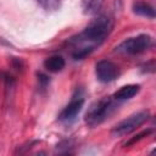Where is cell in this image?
Returning a JSON list of instances; mask_svg holds the SVG:
<instances>
[{"label":"cell","mask_w":156,"mask_h":156,"mask_svg":"<svg viewBox=\"0 0 156 156\" xmlns=\"http://www.w3.org/2000/svg\"><path fill=\"white\" fill-rule=\"evenodd\" d=\"M95 74L101 83H110L118 78L119 68L110 60H101L95 65Z\"/></svg>","instance_id":"cell-6"},{"label":"cell","mask_w":156,"mask_h":156,"mask_svg":"<svg viewBox=\"0 0 156 156\" xmlns=\"http://www.w3.org/2000/svg\"><path fill=\"white\" fill-rule=\"evenodd\" d=\"M38 4L46 11H56L58 10L62 0H37Z\"/></svg>","instance_id":"cell-11"},{"label":"cell","mask_w":156,"mask_h":156,"mask_svg":"<svg viewBox=\"0 0 156 156\" xmlns=\"http://www.w3.org/2000/svg\"><path fill=\"white\" fill-rule=\"evenodd\" d=\"M133 12L146 18H155V11L152 6H150L145 1H135L133 4Z\"/></svg>","instance_id":"cell-9"},{"label":"cell","mask_w":156,"mask_h":156,"mask_svg":"<svg viewBox=\"0 0 156 156\" xmlns=\"http://www.w3.org/2000/svg\"><path fill=\"white\" fill-rule=\"evenodd\" d=\"M85 99H84V94L82 89H76V91L72 95L71 101L62 108V111L58 115V121L65 123V124H71L76 121L77 116L79 115V112L82 111L83 106H84Z\"/></svg>","instance_id":"cell-5"},{"label":"cell","mask_w":156,"mask_h":156,"mask_svg":"<svg viewBox=\"0 0 156 156\" xmlns=\"http://www.w3.org/2000/svg\"><path fill=\"white\" fill-rule=\"evenodd\" d=\"M65 66H66V61L61 55H52L44 61V67L49 72H54V73L62 71Z\"/></svg>","instance_id":"cell-8"},{"label":"cell","mask_w":156,"mask_h":156,"mask_svg":"<svg viewBox=\"0 0 156 156\" xmlns=\"http://www.w3.org/2000/svg\"><path fill=\"white\" fill-rule=\"evenodd\" d=\"M152 46V38L149 34H139L136 37L128 38L123 40L119 45L115 48V51L124 55H138Z\"/></svg>","instance_id":"cell-3"},{"label":"cell","mask_w":156,"mask_h":156,"mask_svg":"<svg viewBox=\"0 0 156 156\" xmlns=\"http://www.w3.org/2000/svg\"><path fill=\"white\" fill-rule=\"evenodd\" d=\"M140 90V85L139 84H128V85H123L121 89H118L112 98L116 101H123V100H129L133 96H135Z\"/></svg>","instance_id":"cell-7"},{"label":"cell","mask_w":156,"mask_h":156,"mask_svg":"<svg viewBox=\"0 0 156 156\" xmlns=\"http://www.w3.org/2000/svg\"><path fill=\"white\" fill-rule=\"evenodd\" d=\"M144 67H146L145 69H144V72H154V69H155V61L154 60H151V61H149V62H146L145 65H144Z\"/></svg>","instance_id":"cell-13"},{"label":"cell","mask_w":156,"mask_h":156,"mask_svg":"<svg viewBox=\"0 0 156 156\" xmlns=\"http://www.w3.org/2000/svg\"><path fill=\"white\" fill-rule=\"evenodd\" d=\"M104 2L105 0H82V10L85 15H96Z\"/></svg>","instance_id":"cell-10"},{"label":"cell","mask_w":156,"mask_h":156,"mask_svg":"<svg viewBox=\"0 0 156 156\" xmlns=\"http://www.w3.org/2000/svg\"><path fill=\"white\" fill-rule=\"evenodd\" d=\"M113 20L108 16H99L93 20L80 33L69 38L67 50L73 60H83L98 49L111 34Z\"/></svg>","instance_id":"cell-1"},{"label":"cell","mask_w":156,"mask_h":156,"mask_svg":"<svg viewBox=\"0 0 156 156\" xmlns=\"http://www.w3.org/2000/svg\"><path fill=\"white\" fill-rule=\"evenodd\" d=\"M152 132V129H146V130H143L141 133H139L138 135H135V136H133L128 143H126L124 145L127 146V145H132V144H134V143H136V141H139V140H141L143 138H145V136H147L150 133Z\"/></svg>","instance_id":"cell-12"},{"label":"cell","mask_w":156,"mask_h":156,"mask_svg":"<svg viewBox=\"0 0 156 156\" xmlns=\"http://www.w3.org/2000/svg\"><path fill=\"white\" fill-rule=\"evenodd\" d=\"M116 107V100L112 96H104L89 106L88 111L85 112L84 121L89 127L95 128L105 122L113 113Z\"/></svg>","instance_id":"cell-2"},{"label":"cell","mask_w":156,"mask_h":156,"mask_svg":"<svg viewBox=\"0 0 156 156\" xmlns=\"http://www.w3.org/2000/svg\"><path fill=\"white\" fill-rule=\"evenodd\" d=\"M149 118H150V112L147 110H144V111H139L136 113H133L129 117H127L126 119H123L119 123H117L112 128L111 134L113 136H124V135H128V134L133 133L134 130H136L140 126H143Z\"/></svg>","instance_id":"cell-4"}]
</instances>
